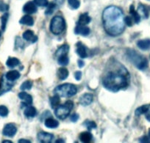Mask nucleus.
<instances>
[{
    "instance_id": "obj_1",
    "label": "nucleus",
    "mask_w": 150,
    "mask_h": 143,
    "mask_svg": "<svg viewBox=\"0 0 150 143\" xmlns=\"http://www.w3.org/2000/svg\"><path fill=\"white\" fill-rule=\"evenodd\" d=\"M104 27L107 33L112 36H117L125 30V23L122 10L116 6H109L102 13Z\"/></svg>"
},
{
    "instance_id": "obj_2",
    "label": "nucleus",
    "mask_w": 150,
    "mask_h": 143,
    "mask_svg": "<svg viewBox=\"0 0 150 143\" xmlns=\"http://www.w3.org/2000/svg\"><path fill=\"white\" fill-rule=\"evenodd\" d=\"M129 72L121 65L115 70L108 72L102 79L103 86L112 92H118L126 87L129 85Z\"/></svg>"
},
{
    "instance_id": "obj_3",
    "label": "nucleus",
    "mask_w": 150,
    "mask_h": 143,
    "mask_svg": "<svg viewBox=\"0 0 150 143\" xmlns=\"http://www.w3.org/2000/svg\"><path fill=\"white\" fill-rule=\"evenodd\" d=\"M54 94L58 95L60 97L69 98L76 95L77 92V88L73 84L66 83L57 86L54 90Z\"/></svg>"
},
{
    "instance_id": "obj_4",
    "label": "nucleus",
    "mask_w": 150,
    "mask_h": 143,
    "mask_svg": "<svg viewBox=\"0 0 150 143\" xmlns=\"http://www.w3.org/2000/svg\"><path fill=\"white\" fill-rule=\"evenodd\" d=\"M128 58L129 59L132 64L135 65L139 70H145L148 67V60L146 57L138 54L134 50H129L127 52Z\"/></svg>"
},
{
    "instance_id": "obj_5",
    "label": "nucleus",
    "mask_w": 150,
    "mask_h": 143,
    "mask_svg": "<svg viewBox=\"0 0 150 143\" xmlns=\"http://www.w3.org/2000/svg\"><path fill=\"white\" fill-rule=\"evenodd\" d=\"M66 28V22L63 17L54 16L52 19L51 23H50V31L54 35H60L63 32Z\"/></svg>"
},
{
    "instance_id": "obj_6",
    "label": "nucleus",
    "mask_w": 150,
    "mask_h": 143,
    "mask_svg": "<svg viewBox=\"0 0 150 143\" xmlns=\"http://www.w3.org/2000/svg\"><path fill=\"white\" fill-rule=\"evenodd\" d=\"M71 109H69L66 104L64 105H59L55 109L54 113L57 118L60 120H65L70 114Z\"/></svg>"
},
{
    "instance_id": "obj_7",
    "label": "nucleus",
    "mask_w": 150,
    "mask_h": 143,
    "mask_svg": "<svg viewBox=\"0 0 150 143\" xmlns=\"http://www.w3.org/2000/svg\"><path fill=\"white\" fill-rule=\"evenodd\" d=\"M17 132V128L15 124L8 123L4 127L2 134L4 136H6L8 137H13L15 136Z\"/></svg>"
},
{
    "instance_id": "obj_8",
    "label": "nucleus",
    "mask_w": 150,
    "mask_h": 143,
    "mask_svg": "<svg viewBox=\"0 0 150 143\" xmlns=\"http://www.w3.org/2000/svg\"><path fill=\"white\" fill-rule=\"evenodd\" d=\"M38 141L43 143H50L54 139V135L50 133L41 131L37 135Z\"/></svg>"
},
{
    "instance_id": "obj_9",
    "label": "nucleus",
    "mask_w": 150,
    "mask_h": 143,
    "mask_svg": "<svg viewBox=\"0 0 150 143\" xmlns=\"http://www.w3.org/2000/svg\"><path fill=\"white\" fill-rule=\"evenodd\" d=\"M93 96L91 93H85L80 98V104L82 106H88L93 102Z\"/></svg>"
},
{
    "instance_id": "obj_10",
    "label": "nucleus",
    "mask_w": 150,
    "mask_h": 143,
    "mask_svg": "<svg viewBox=\"0 0 150 143\" xmlns=\"http://www.w3.org/2000/svg\"><path fill=\"white\" fill-rule=\"evenodd\" d=\"M24 13L27 14H33L37 12V7L34 2H28L24 5L23 8Z\"/></svg>"
},
{
    "instance_id": "obj_11",
    "label": "nucleus",
    "mask_w": 150,
    "mask_h": 143,
    "mask_svg": "<svg viewBox=\"0 0 150 143\" xmlns=\"http://www.w3.org/2000/svg\"><path fill=\"white\" fill-rule=\"evenodd\" d=\"M90 29L88 27H86L85 25H80L78 24L74 29L75 34L80 35L83 36H87L90 34Z\"/></svg>"
},
{
    "instance_id": "obj_12",
    "label": "nucleus",
    "mask_w": 150,
    "mask_h": 143,
    "mask_svg": "<svg viewBox=\"0 0 150 143\" xmlns=\"http://www.w3.org/2000/svg\"><path fill=\"white\" fill-rule=\"evenodd\" d=\"M137 46L141 50L147 51L150 49V39H144V40H138Z\"/></svg>"
},
{
    "instance_id": "obj_13",
    "label": "nucleus",
    "mask_w": 150,
    "mask_h": 143,
    "mask_svg": "<svg viewBox=\"0 0 150 143\" xmlns=\"http://www.w3.org/2000/svg\"><path fill=\"white\" fill-rule=\"evenodd\" d=\"M23 38L27 41H31L32 43H35L38 40V37L34 35L32 30H27L23 34Z\"/></svg>"
},
{
    "instance_id": "obj_14",
    "label": "nucleus",
    "mask_w": 150,
    "mask_h": 143,
    "mask_svg": "<svg viewBox=\"0 0 150 143\" xmlns=\"http://www.w3.org/2000/svg\"><path fill=\"white\" fill-rule=\"evenodd\" d=\"M5 77H6L7 80L10 81V82H13L20 77V73L19 72L16 70H10L6 73Z\"/></svg>"
},
{
    "instance_id": "obj_15",
    "label": "nucleus",
    "mask_w": 150,
    "mask_h": 143,
    "mask_svg": "<svg viewBox=\"0 0 150 143\" xmlns=\"http://www.w3.org/2000/svg\"><path fill=\"white\" fill-rule=\"evenodd\" d=\"M18 98H19L21 100L24 101L25 103L23 104H33V97H32L31 95H29L28 93L25 92H21L18 94Z\"/></svg>"
},
{
    "instance_id": "obj_16",
    "label": "nucleus",
    "mask_w": 150,
    "mask_h": 143,
    "mask_svg": "<svg viewBox=\"0 0 150 143\" xmlns=\"http://www.w3.org/2000/svg\"><path fill=\"white\" fill-rule=\"evenodd\" d=\"M69 51V45H63V46H60L59 48L57 50L55 53V55L56 57L58 58V57H61V56H65V55H67Z\"/></svg>"
},
{
    "instance_id": "obj_17",
    "label": "nucleus",
    "mask_w": 150,
    "mask_h": 143,
    "mask_svg": "<svg viewBox=\"0 0 150 143\" xmlns=\"http://www.w3.org/2000/svg\"><path fill=\"white\" fill-rule=\"evenodd\" d=\"M138 13H139L140 15H143L144 16V18H147L149 15V12H150V8L148 6H146L144 5H140L138 6Z\"/></svg>"
},
{
    "instance_id": "obj_18",
    "label": "nucleus",
    "mask_w": 150,
    "mask_h": 143,
    "mask_svg": "<svg viewBox=\"0 0 150 143\" xmlns=\"http://www.w3.org/2000/svg\"><path fill=\"white\" fill-rule=\"evenodd\" d=\"M19 23L21 24H24V25L33 26V24H34V20H33V18L32 16H30L29 15H26L20 19Z\"/></svg>"
},
{
    "instance_id": "obj_19",
    "label": "nucleus",
    "mask_w": 150,
    "mask_h": 143,
    "mask_svg": "<svg viewBox=\"0 0 150 143\" xmlns=\"http://www.w3.org/2000/svg\"><path fill=\"white\" fill-rule=\"evenodd\" d=\"M91 21V18L88 15V13H83L80 15L78 20V24L80 25H87Z\"/></svg>"
},
{
    "instance_id": "obj_20",
    "label": "nucleus",
    "mask_w": 150,
    "mask_h": 143,
    "mask_svg": "<svg viewBox=\"0 0 150 143\" xmlns=\"http://www.w3.org/2000/svg\"><path fill=\"white\" fill-rule=\"evenodd\" d=\"M77 54L80 56L81 58H86L88 56L87 51H86V48L82 44H77V50H76Z\"/></svg>"
},
{
    "instance_id": "obj_21",
    "label": "nucleus",
    "mask_w": 150,
    "mask_h": 143,
    "mask_svg": "<svg viewBox=\"0 0 150 143\" xmlns=\"http://www.w3.org/2000/svg\"><path fill=\"white\" fill-rule=\"evenodd\" d=\"M44 125L47 128H57L59 125V123L57 122L56 120L53 119V118H47L45 120V123H44Z\"/></svg>"
},
{
    "instance_id": "obj_22",
    "label": "nucleus",
    "mask_w": 150,
    "mask_h": 143,
    "mask_svg": "<svg viewBox=\"0 0 150 143\" xmlns=\"http://www.w3.org/2000/svg\"><path fill=\"white\" fill-rule=\"evenodd\" d=\"M80 139L83 142H90L93 139V136H92V134L90 132L86 131V132H83L80 134Z\"/></svg>"
},
{
    "instance_id": "obj_23",
    "label": "nucleus",
    "mask_w": 150,
    "mask_h": 143,
    "mask_svg": "<svg viewBox=\"0 0 150 143\" xmlns=\"http://www.w3.org/2000/svg\"><path fill=\"white\" fill-rule=\"evenodd\" d=\"M20 64V61L18 59L16 58V57H9L6 62V65L8 68H15L18 66Z\"/></svg>"
},
{
    "instance_id": "obj_24",
    "label": "nucleus",
    "mask_w": 150,
    "mask_h": 143,
    "mask_svg": "<svg viewBox=\"0 0 150 143\" xmlns=\"http://www.w3.org/2000/svg\"><path fill=\"white\" fill-rule=\"evenodd\" d=\"M24 115L27 118H34L37 114V110L33 106H28L24 110Z\"/></svg>"
},
{
    "instance_id": "obj_25",
    "label": "nucleus",
    "mask_w": 150,
    "mask_h": 143,
    "mask_svg": "<svg viewBox=\"0 0 150 143\" xmlns=\"http://www.w3.org/2000/svg\"><path fill=\"white\" fill-rule=\"evenodd\" d=\"M57 76L60 80H65L69 76V70L66 68H60L57 70Z\"/></svg>"
},
{
    "instance_id": "obj_26",
    "label": "nucleus",
    "mask_w": 150,
    "mask_h": 143,
    "mask_svg": "<svg viewBox=\"0 0 150 143\" xmlns=\"http://www.w3.org/2000/svg\"><path fill=\"white\" fill-rule=\"evenodd\" d=\"M129 13H130V14L132 15V18L134 19L135 22L136 23V24H138V23L140 22V21H141V15H139V13H138L136 11H135L133 5H131L130 8H129Z\"/></svg>"
},
{
    "instance_id": "obj_27",
    "label": "nucleus",
    "mask_w": 150,
    "mask_h": 143,
    "mask_svg": "<svg viewBox=\"0 0 150 143\" xmlns=\"http://www.w3.org/2000/svg\"><path fill=\"white\" fill-rule=\"evenodd\" d=\"M149 108V105H143V106H140V107L137 108L135 110V114L137 117L141 116V115H145L146 112H147Z\"/></svg>"
},
{
    "instance_id": "obj_28",
    "label": "nucleus",
    "mask_w": 150,
    "mask_h": 143,
    "mask_svg": "<svg viewBox=\"0 0 150 143\" xmlns=\"http://www.w3.org/2000/svg\"><path fill=\"white\" fill-rule=\"evenodd\" d=\"M60 96L57 94L53 96V97L51 98L50 99V104H51V107L52 109H54L55 107H57V106H59V104H60Z\"/></svg>"
},
{
    "instance_id": "obj_29",
    "label": "nucleus",
    "mask_w": 150,
    "mask_h": 143,
    "mask_svg": "<svg viewBox=\"0 0 150 143\" xmlns=\"http://www.w3.org/2000/svg\"><path fill=\"white\" fill-rule=\"evenodd\" d=\"M68 3L72 9H78L80 6V0H68Z\"/></svg>"
},
{
    "instance_id": "obj_30",
    "label": "nucleus",
    "mask_w": 150,
    "mask_h": 143,
    "mask_svg": "<svg viewBox=\"0 0 150 143\" xmlns=\"http://www.w3.org/2000/svg\"><path fill=\"white\" fill-rule=\"evenodd\" d=\"M8 17H9V14L8 13L4 14L3 15L1 18V26H2V31H5V29H6V25H7V22H8Z\"/></svg>"
},
{
    "instance_id": "obj_31",
    "label": "nucleus",
    "mask_w": 150,
    "mask_h": 143,
    "mask_svg": "<svg viewBox=\"0 0 150 143\" xmlns=\"http://www.w3.org/2000/svg\"><path fill=\"white\" fill-rule=\"evenodd\" d=\"M69 57H67V55L65 56H61V57H58V63L60 65V66H66L69 64Z\"/></svg>"
},
{
    "instance_id": "obj_32",
    "label": "nucleus",
    "mask_w": 150,
    "mask_h": 143,
    "mask_svg": "<svg viewBox=\"0 0 150 143\" xmlns=\"http://www.w3.org/2000/svg\"><path fill=\"white\" fill-rule=\"evenodd\" d=\"M11 87H12L11 85H8V84L6 83H4V82H2V85L0 87V95H2V94L6 92L7 91L10 90V89H11Z\"/></svg>"
},
{
    "instance_id": "obj_33",
    "label": "nucleus",
    "mask_w": 150,
    "mask_h": 143,
    "mask_svg": "<svg viewBox=\"0 0 150 143\" xmlns=\"http://www.w3.org/2000/svg\"><path fill=\"white\" fill-rule=\"evenodd\" d=\"M33 87V82L31 81H26L20 87V89L21 90H26V89H30Z\"/></svg>"
},
{
    "instance_id": "obj_34",
    "label": "nucleus",
    "mask_w": 150,
    "mask_h": 143,
    "mask_svg": "<svg viewBox=\"0 0 150 143\" xmlns=\"http://www.w3.org/2000/svg\"><path fill=\"white\" fill-rule=\"evenodd\" d=\"M8 113H9V111H8V109L4 105H1L0 106V116L1 117H5L8 116Z\"/></svg>"
},
{
    "instance_id": "obj_35",
    "label": "nucleus",
    "mask_w": 150,
    "mask_h": 143,
    "mask_svg": "<svg viewBox=\"0 0 150 143\" xmlns=\"http://www.w3.org/2000/svg\"><path fill=\"white\" fill-rule=\"evenodd\" d=\"M34 3L38 6L47 7L49 5L48 0H34Z\"/></svg>"
},
{
    "instance_id": "obj_36",
    "label": "nucleus",
    "mask_w": 150,
    "mask_h": 143,
    "mask_svg": "<svg viewBox=\"0 0 150 143\" xmlns=\"http://www.w3.org/2000/svg\"><path fill=\"white\" fill-rule=\"evenodd\" d=\"M84 125L87 127L88 130H92L96 128V124L93 121H86Z\"/></svg>"
},
{
    "instance_id": "obj_37",
    "label": "nucleus",
    "mask_w": 150,
    "mask_h": 143,
    "mask_svg": "<svg viewBox=\"0 0 150 143\" xmlns=\"http://www.w3.org/2000/svg\"><path fill=\"white\" fill-rule=\"evenodd\" d=\"M55 6L56 5L54 3H51L50 5H47V10L46 11L45 13L47 14V15H50V14L52 13L53 12H54V8H55Z\"/></svg>"
},
{
    "instance_id": "obj_38",
    "label": "nucleus",
    "mask_w": 150,
    "mask_h": 143,
    "mask_svg": "<svg viewBox=\"0 0 150 143\" xmlns=\"http://www.w3.org/2000/svg\"><path fill=\"white\" fill-rule=\"evenodd\" d=\"M125 23L126 25L128 26V27H132V26L133 25L132 18L129 16H127L126 18H125Z\"/></svg>"
},
{
    "instance_id": "obj_39",
    "label": "nucleus",
    "mask_w": 150,
    "mask_h": 143,
    "mask_svg": "<svg viewBox=\"0 0 150 143\" xmlns=\"http://www.w3.org/2000/svg\"><path fill=\"white\" fill-rule=\"evenodd\" d=\"M8 8H9V7H8V5L7 4L4 3L2 1H0V11L5 12V11H8Z\"/></svg>"
},
{
    "instance_id": "obj_40",
    "label": "nucleus",
    "mask_w": 150,
    "mask_h": 143,
    "mask_svg": "<svg viewBox=\"0 0 150 143\" xmlns=\"http://www.w3.org/2000/svg\"><path fill=\"white\" fill-rule=\"evenodd\" d=\"M139 142H144V143H148V142H150V139L149 137H148L147 136H144V137H141V138L139 139Z\"/></svg>"
},
{
    "instance_id": "obj_41",
    "label": "nucleus",
    "mask_w": 150,
    "mask_h": 143,
    "mask_svg": "<svg viewBox=\"0 0 150 143\" xmlns=\"http://www.w3.org/2000/svg\"><path fill=\"white\" fill-rule=\"evenodd\" d=\"M78 119H79V115L76 113L73 114V115L70 117V120L72 121V122H74V123L77 122V121L78 120Z\"/></svg>"
},
{
    "instance_id": "obj_42",
    "label": "nucleus",
    "mask_w": 150,
    "mask_h": 143,
    "mask_svg": "<svg viewBox=\"0 0 150 143\" xmlns=\"http://www.w3.org/2000/svg\"><path fill=\"white\" fill-rule=\"evenodd\" d=\"M74 78L77 81H80L82 78V72L81 71H76L74 73Z\"/></svg>"
},
{
    "instance_id": "obj_43",
    "label": "nucleus",
    "mask_w": 150,
    "mask_h": 143,
    "mask_svg": "<svg viewBox=\"0 0 150 143\" xmlns=\"http://www.w3.org/2000/svg\"><path fill=\"white\" fill-rule=\"evenodd\" d=\"M64 104H66V106H67L68 107H69L70 109H73V107H74V103L71 101H66V103Z\"/></svg>"
},
{
    "instance_id": "obj_44",
    "label": "nucleus",
    "mask_w": 150,
    "mask_h": 143,
    "mask_svg": "<svg viewBox=\"0 0 150 143\" xmlns=\"http://www.w3.org/2000/svg\"><path fill=\"white\" fill-rule=\"evenodd\" d=\"M145 115H146V119L149 122H150V104L149 105L148 110H147V112H146Z\"/></svg>"
},
{
    "instance_id": "obj_45",
    "label": "nucleus",
    "mask_w": 150,
    "mask_h": 143,
    "mask_svg": "<svg viewBox=\"0 0 150 143\" xmlns=\"http://www.w3.org/2000/svg\"><path fill=\"white\" fill-rule=\"evenodd\" d=\"M84 66H85V63H84V62H83V60H78V66H79V68H83Z\"/></svg>"
},
{
    "instance_id": "obj_46",
    "label": "nucleus",
    "mask_w": 150,
    "mask_h": 143,
    "mask_svg": "<svg viewBox=\"0 0 150 143\" xmlns=\"http://www.w3.org/2000/svg\"><path fill=\"white\" fill-rule=\"evenodd\" d=\"M18 142L19 143H30L31 142L30 141V140H26V139H21L18 140Z\"/></svg>"
},
{
    "instance_id": "obj_47",
    "label": "nucleus",
    "mask_w": 150,
    "mask_h": 143,
    "mask_svg": "<svg viewBox=\"0 0 150 143\" xmlns=\"http://www.w3.org/2000/svg\"><path fill=\"white\" fill-rule=\"evenodd\" d=\"M63 2H64V0H55L56 4L59 5H61L63 3Z\"/></svg>"
},
{
    "instance_id": "obj_48",
    "label": "nucleus",
    "mask_w": 150,
    "mask_h": 143,
    "mask_svg": "<svg viewBox=\"0 0 150 143\" xmlns=\"http://www.w3.org/2000/svg\"><path fill=\"white\" fill-rule=\"evenodd\" d=\"M56 142H64V140L62 139H59V140H57Z\"/></svg>"
},
{
    "instance_id": "obj_49",
    "label": "nucleus",
    "mask_w": 150,
    "mask_h": 143,
    "mask_svg": "<svg viewBox=\"0 0 150 143\" xmlns=\"http://www.w3.org/2000/svg\"><path fill=\"white\" fill-rule=\"evenodd\" d=\"M2 142H3V143H5V142L12 143V141H11V140H4V141H2Z\"/></svg>"
},
{
    "instance_id": "obj_50",
    "label": "nucleus",
    "mask_w": 150,
    "mask_h": 143,
    "mask_svg": "<svg viewBox=\"0 0 150 143\" xmlns=\"http://www.w3.org/2000/svg\"><path fill=\"white\" fill-rule=\"evenodd\" d=\"M149 137H150V129L149 130Z\"/></svg>"
},
{
    "instance_id": "obj_51",
    "label": "nucleus",
    "mask_w": 150,
    "mask_h": 143,
    "mask_svg": "<svg viewBox=\"0 0 150 143\" xmlns=\"http://www.w3.org/2000/svg\"><path fill=\"white\" fill-rule=\"evenodd\" d=\"M1 35L2 34H1V31H0V37H1Z\"/></svg>"
},
{
    "instance_id": "obj_52",
    "label": "nucleus",
    "mask_w": 150,
    "mask_h": 143,
    "mask_svg": "<svg viewBox=\"0 0 150 143\" xmlns=\"http://www.w3.org/2000/svg\"><path fill=\"white\" fill-rule=\"evenodd\" d=\"M149 1H150V0H149Z\"/></svg>"
}]
</instances>
